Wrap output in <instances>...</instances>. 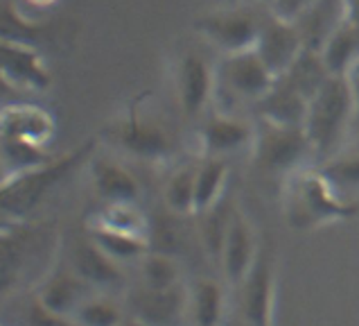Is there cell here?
I'll use <instances>...</instances> for the list:
<instances>
[{"mask_svg":"<svg viewBox=\"0 0 359 326\" xmlns=\"http://www.w3.org/2000/svg\"><path fill=\"white\" fill-rule=\"evenodd\" d=\"M50 238H55V229L46 222H5L3 238H0V270H3V290L25 277L27 270H41L48 261Z\"/></svg>","mask_w":359,"mask_h":326,"instance_id":"cell-5","label":"cell"},{"mask_svg":"<svg viewBox=\"0 0 359 326\" xmlns=\"http://www.w3.org/2000/svg\"><path fill=\"white\" fill-rule=\"evenodd\" d=\"M215 75H217L215 96L224 93L229 98V105L233 102L258 105L276 82V75L266 68L255 50L222 55V59L215 64Z\"/></svg>","mask_w":359,"mask_h":326,"instance_id":"cell-8","label":"cell"},{"mask_svg":"<svg viewBox=\"0 0 359 326\" xmlns=\"http://www.w3.org/2000/svg\"><path fill=\"white\" fill-rule=\"evenodd\" d=\"M316 0H271L269 3V12L276 18H283V20H296L305 9H310Z\"/></svg>","mask_w":359,"mask_h":326,"instance_id":"cell-34","label":"cell"},{"mask_svg":"<svg viewBox=\"0 0 359 326\" xmlns=\"http://www.w3.org/2000/svg\"><path fill=\"white\" fill-rule=\"evenodd\" d=\"M246 3H255V5H264L266 3V7H269L271 0H246Z\"/></svg>","mask_w":359,"mask_h":326,"instance_id":"cell-38","label":"cell"},{"mask_svg":"<svg viewBox=\"0 0 359 326\" xmlns=\"http://www.w3.org/2000/svg\"><path fill=\"white\" fill-rule=\"evenodd\" d=\"M253 163L262 175L290 177L303 163L314 157L312 143L305 134V127H285L260 120L255 127Z\"/></svg>","mask_w":359,"mask_h":326,"instance_id":"cell-6","label":"cell"},{"mask_svg":"<svg viewBox=\"0 0 359 326\" xmlns=\"http://www.w3.org/2000/svg\"><path fill=\"white\" fill-rule=\"evenodd\" d=\"M120 326H142V324H140L138 320H133V318H131V315H127V320H125V322H122Z\"/></svg>","mask_w":359,"mask_h":326,"instance_id":"cell-37","label":"cell"},{"mask_svg":"<svg viewBox=\"0 0 359 326\" xmlns=\"http://www.w3.org/2000/svg\"><path fill=\"white\" fill-rule=\"evenodd\" d=\"M240 326H244V324H240Z\"/></svg>","mask_w":359,"mask_h":326,"instance_id":"cell-39","label":"cell"},{"mask_svg":"<svg viewBox=\"0 0 359 326\" xmlns=\"http://www.w3.org/2000/svg\"><path fill=\"white\" fill-rule=\"evenodd\" d=\"M307 107H310V100L303 93H299L283 77H276L273 86L255 105L260 120L273 122V125H285V127H303L307 118Z\"/></svg>","mask_w":359,"mask_h":326,"instance_id":"cell-21","label":"cell"},{"mask_svg":"<svg viewBox=\"0 0 359 326\" xmlns=\"http://www.w3.org/2000/svg\"><path fill=\"white\" fill-rule=\"evenodd\" d=\"M127 315L129 313L122 311V306L109 294H93L79 306L73 320L77 326H120Z\"/></svg>","mask_w":359,"mask_h":326,"instance_id":"cell-31","label":"cell"},{"mask_svg":"<svg viewBox=\"0 0 359 326\" xmlns=\"http://www.w3.org/2000/svg\"><path fill=\"white\" fill-rule=\"evenodd\" d=\"M34 294L50 311L73 320L75 313L79 311V306L97 292L90 288L84 279H79L77 274L70 270L68 263H61L46 274L41 285L34 290Z\"/></svg>","mask_w":359,"mask_h":326,"instance_id":"cell-16","label":"cell"},{"mask_svg":"<svg viewBox=\"0 0 359 326\" xmlns=\"http://www.w3.org/2000/svg\"><path fill=\"white\" fill-rule=\"evenodd\" d=\"M0 75L9 86L41 93L53 84V75L43 55L32 44L23 41H0Z\"/></svg>","mask_w":359,"mask_h":326,"instance_id":"cell-12","label":"cell"},{"mask_svg":"<svg viewBox=\"0 0 359 326\" xmlns=\"http://www.w3.org/2000/svg\"><path fill=\"white\" fill-rule=\"evenodd\" d=\"M253 50L260 55L266 68H269L276 77H280L287 73V68L294 64L296 57L303 53L305 46H303L299 30H296L292 20L276 18L269 12V16H266L262 25V32L258 37V44H255Z\"/></svg>","mask_w":359,"mask_h":326,"instance_id":"cell-15","label":"cell"},{"mask_svg":"<svg viewBox=\"0 0 359 326\" xmlns=\"http://www.w3.org/2000/svg\"><path fill=\"white\" fill-rule=\"evenodd\" d=\"M174 86H177L183 116L197 118L215 100V89H217L215 66H210V61L201 53L188 50L177 59V66H174Z\"/></svg>","mask_w":359,"mask_h":326,"instance_id":"cell-11","label":"cell"},{"mask_svg":"<svg viewBox=\"0 0 359 326\" xmlns=\"http://www.w3.org/2000/svg\"><path fill=\"white\" fill-rule=\"evenodd\" d=\"M260 244L255 242V233L251 222L246 220L240 211H235L231 229L226 233V240H224V249H222V259L219 265L231 285H238L244 281V277L249 274L253 268L255 256H258Z\"/></svg>","mask_w":359,"mask_h":326,"instance_id":"cell-18","label":"cell"},{"mask_svg":"<svg viewBox=\"0 0 359 326\" xmlns=\"http://www.w3.org/2000/svg\"><path fill=\"white\" fill-rule=\"evenodd\" d=\"M88 222H95L100 227L136 236L142 240H149L151 222L145 213L140 211L138 202H116V204H102V209Z\"/></svg>","mask_w":359,"mask_h":326,"instance_id":"cell-23","label":"cell"},{"mask_svg":"<svg viewBox=\"0 0 359 326\" xmlns=\"http://www.w3.org/2000/svg\"><path fill=\"white\" fill-rule=\"evenodd\" d=\"M18 324L20 326H77L75 320L64 318V315L50 311L48 306L36 297V294H32V297L23 304Z\"/></svg>","mask_w":359,"mask_h":326,"instance_id":"cell-33","label":"cell"},{"mask_svg":"<svg viewBox=\"0 0 359 326\" xmlns=\"http://www.w3.org/2000/svg\"><path fill=\"white\" fill-rule=\"evenodd\" d=\"M319 168L344 197H348L351 193H359V152L337 155L334 159L325 161Z\"/></svg>","mask_w":359,"mask_h":326,"instance_id":"cell-32","label":"cell"},{"mask_svg":"<svg viewBox=\"0 0 359 326\" xmlns=\"http://www.w3.org/2000/svg\"><path fill=\"white\" fill-rule=\"evenodd\" d=\"M90 181L97 193V197L104 204H116V202H138L140 197V183L136 175L122 166L120 161L114 159H90L88 163Z\"/></svg>","mask_w":359,"mask_h":326,"instance_id":"cell-20","label":"cell"},{"mask_svg":"<svg viewBox=\"0 0 359 326\" xmlns=\"http://www.w3.org/2000/svg\"><path fill=\"white\" fill-rule=\"evenodd\" d=\"M127 313L142 326H183L190 315V290L183 283L163 290L140 285L127 294Z\"/></svg>","mask_w":359,"mask_h":326,"instance_id":"cell-10","label":"cell"},{"mask_svg":"<svg viewBox=\"0 0 359 326\" xmlns=\"http://www.w3.org/2000/svg\"><path fill=\"white\" fill-rule=\"evenodd\" d=\"M3 143V177H14L25 170H32L55 159L48 148L36 143L16 141V138H0Z\"/></svg>","mask_w":359,"mask_h":326,"instance_id":"cell-29","label":"cell"},{"mask_svg":"<svg viewBox=\"0 0 359 326\" xmlns=\"http://www.w3.org/2000/svg\"><path fill=\"white\" fill-rule=\"evenodd\" d=\"M266 16L269 9L262 12L255 3L217 7L197 16L194 30L222 55H235L255 48Z\"/></svg>","mask_w":359,"mask_h":326,"instance_id":"cell-4","label":"cell"},{"mask_svg":"<svg viewBox=\"0 0 359 326\" xmlns=\"http://www.w3.org/2000/svg\"><path fill=\"white\" fill-rule=\"evenodd\" d=\"M111 138L129 157L147 163L168 161L177 152V141L172 131L161 120L145 114L140 98L133 100L111 127Z\"/></svg>","mask_w":359,"mask_h":326,"instance_id":"cell-7","label":"cell"},{"mask_svg":"<svg viewBox=\"0 0 359 326\" xmlns=\"http://www.w3.org/2000/svg\"><path fill=\"white\" fill-rule=\"evenodd\" d=\"M163 204L174 216L194 218L197 213V163H186L172 170L163 186Z\"/></svg>","mask_w":359,"mask_h":326,"instance_id":"cell-22","label":"cell"},{"mask_svg":"<svg viewBox=\"0 0 359 326\" xmlns=\"http://www.w3.org/2000/svg\"><path fill=\"white\" fill-rule=\"evenodd\" d=\"M229 163L226 159H215V157H201L197 163V213L212 209L215 204H219L226 197L229 188Z\"/></svg>","mask_w":359,"mask_h":326,"instance_id":"cell-26","label":"cell"},{"mask_svg":"<svg viewBox=\"0 0 359 326\" xmlns=\"http://www.w3.org/2000/svg\"><path fill=\"white\" fill-rule=\"evenodd\" d=\"M292 23L299 30L305 48L323 53V48L346 23V0H316Z\"/></svg>","mask_w":359,"mask_h":326,"instance_id":"cell-19","label":"cell"},{"mask_svg":"<svg viewBox=\"0 0 359 326\" xmlns=\"http://www.w3.org/2000/svg\"><path fill=\"white\" fill-rule=\"evenodd\" d=\"M235 211H238V209H235L233 204L229 202V197H224L219 204H215L212 209L199 213V216H194L199 220L197 222V233H199L201 247L206 249L208 256L215 259L217 263L222 259L224 240H226V233L231 229Z\"/></svg>","mask_w":359,"mask_h":326,"instance_id":"cell-25","label":"cell"},{"mask_svg":"<svg viewBox=\"0 0 359 326\" xmlns=\"http://www.w3.org/2000/svg\"><path fill=\"white\" fill-rule=\"evenodd\" d=\"M93 155L95 138H88L64 157H55L43 166L25 170L20 175L3 177L0 211H3L5 222H20L32 218L34 211L53 195L61 183L73 177L84 163H90Z\"/></svg>","mask_w":359,"mask_h":326,"instance_id":"cell-1","label":"cell"},{"mask_svg":"<svg viewBox=\"0 0 359 326\" xmlns=\"http://www.w3.org/2000/svg\"><path fill=\"white\" fill-rule=\"evenodd\" d=\"M57 131V122L48 109L39 105H5L0 114V138H16L48 148Z\"/></svg>","mask_w":359,"mask_h":326,"instance_id":"cell-17","label":"cell"},{"mask_svg":"<svg viewBox=\"0 0 359 326\" xmlns=\"http://www.w3.org/2000/svg\"><path fill=\"white\" fill-rule=\"evenodd\" d=\"M283 211L296 231H312L337 220L355 218L359 202L344 197L321 168H301L287 177Z\"/></svg>","mask_w":359,"mask_h":326,"instance_id":"cell-2","label":"cell"},{"mask_svg":"<svg viewBox=\"0 0 359 326\" xmlns=\"http://www.w3.org/2000/svg\"><path fill=\"white\" fill-rule=\"evenodd\" d=\"M27 3H32L36 7H50V5H55L57 0H27Z\"/></svg>","mask_w":359,"mask_h":326,"instance_id":"cell-36","label":"cell"},{"mask_svg":"<svg viewBox=\"0 0 359 326\" xmlns=\"http://www.w3.org/2000/svg\"><path fill=\"white\" fill-rule=\"evenodd\" d=\"M346 23L359 27V0H346Z\"/></svg>","mask_w":359,"mask_h":326,"instance_id":"cell-35","label":"cell"},{"mask_svg":"<svg viewBox=\"0 0 359 326\" xmlns=\"http://www.w3.org/2000/svg\"><path fill=\"white\" fill-rule=\"evenodd\" d=\"M357 120L355 96L348 75H332L310 100L305 118V134L312 143L316 161H330L339 155L346 134Z\"/></svg>","mask_w":359,"mask_h":326,"instance_id":"cell-3","label":"cell"},{"mask_svg":"<svg viewBox=\"0 0 359 326\" xmlns=\"http://www.w3.org/2000/svg\"><path fill=\"white\" fill-rule=\"evenodd\" d=\"M273 252L269 244H260L253 268L238 285L240 320L244 326H273Z\"/></svg>","mask_w":359,"mask_h":326,"instance_id":"cell-9","label":"cell"},{"mask_svg":"<svg viewBox=\"0 0 359 326\" xmlns=\"http://www.w3.org/2000/svg\"><path fill=\"white\" fill-rule=\"evenodd\" d=\"M280 77L285 82H290V84L299 91V93H303L307 100H312L323 89L325 82L332 77V73L321 53L305 48L303 53L296 57L294 64L287 68V73Z\"/></svg>","mask_w":359,"mask_h":326,"instance_id":"cell-24","label":"cell"},{"mask_svg":"<svg viewBox=\"0 0 359 326\" xmlns=\"http://www.w3.org/2000/svg\"><path fill=\"white\" fill-rule=\"evenodd\" d=\"M253 141H255V127L251 122L219 109L203 118L199 127L201 157L226 159L246 148H253Z\"/></svg>","mask_w":359,"mask_h":326,"instance_id":"cell-14","label":"cell"},{"mask_svg":"<svg viewBox=\"0 0 359 326\" xmlns=\"http://www.w3.org/2000/svg\"><path fill=\"white\" fill-rule=\"evenodd\" d=\"M140 277H142L140 285H147V288H154V290L172 288V285L181 283V265L177 256H172V254L151 249L147 256L140 261Z\"/></svg>","mask_w":359,"mask_h":326,"instance_id":"cell-30","label":"cell"},{"mask_svg":"<svg viewBox=\"0 0 359 326\" xmlns=\"http://www.w3.org/2000/svg\"><path fill=\"white\" fill-rule=\"evenodd\" d=\"M86 233L120 265L133 263V261H142L151 252L149 240H142V238L127 236V233H120V231L104 229V227H100V224H95V222L86 224Z\"/></svg>","mask_w":359,"mask_h":326,"instance_id":"cell-28","label":"cell"},{"mask_svg":"<svg viewBox=\"0 0 359 326\" xmlns=\"http://www.w3.org/2000/svg\"><path fill=\"white\" fill-rule=\"evenodd\" d=\"M66 263L70 265L79 279H84L93 290L111 292L125 285L122 265L114 261L100 244L84 231V236H77L68 244Z\"/></svg>","mask_w":359,"mask_h":326,"instance_id":"cell-13","label":"cell"},{"mask_svg":"<svg viewBox=\"0 0 359 326\" xmlns=\"http://www.w3.org/2000/svg\"><path fill=\"white\" fill-rule=\"evenodd\" d=\"M224 318V285L210 277L194 281L190 290V320L194 326H219Z\"/></svg>","mask_w":359,"mask_h":326,"instance_id":"cell-27","label":"cell"}]
</instances>
